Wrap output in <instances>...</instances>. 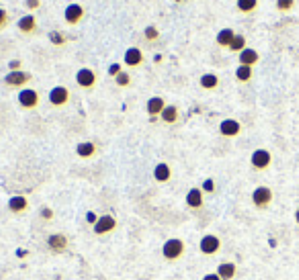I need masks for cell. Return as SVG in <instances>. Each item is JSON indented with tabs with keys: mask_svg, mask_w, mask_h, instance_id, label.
<instances>
[{
	"mask_svg": "<svg viewBox=\"0 0 299 280\" xmlns=\"http://www.w3.org/2000/svg\"><path fill=\"white\" fill-rule=\"evenodd\" d=\"M295 8V0H276V10L287 14V12H293Z\"/></svg>",
	"mask_w": 299,
	"mask_h": 280,
	"instance_id": "obj_28",
	"label": "cell"
},
{
	"mask_svg": "<svg viewBox=\"0 0 299 280\" xmlns=\"http://www.w3.org/2000/svg\"><path fill=\"white\" fill-rule=\"evenodd\" d=\"M144 37H146V41H150V43L158 41V39H160V31H158V27H156V25H150V27H146V31H144Z\"/></svg>",
	"mask_w": 299,
	"mask_h": 280,
	"instance_id": "obj_29",
	"label": "cell"
},
{
	"mask_svg": "<svg viewBox=\"0 0 299 280\" xmlns=\"http://www.w3.org/2000/svg\"><path fill=\"white\" fill-rule=\"evenodd\" d=\"M295 219H297V223H299V207H297V213H295Z\"/></svg>",
	"mask_w": 299,
	"mask_h": 280,
	"instance_id": "obj_40",
	"label": "cell"
},
{
	"mask_svg": "<svg viewBox=\"0 0 299 280\" xmlns=\"http://www.w3.org/2000/svg\"><path fill=\"white\" fill-rule=\"evenodd\" d=\"M132 82H134V80H132L130 72H125V70L115 78V84L119 86V88H127V86H132Z\"/></svg>",
	"mask_w": 299,
	"mask_h": 280,
	"instance_id": "obj_30",
	"label": "cell"
},
{
	"mask_svg": "<svg viewBox=\"0 0 299 280\" xmlns=\"http://www.w3.org/2000/svg\"><path fill=\"white\" fill-rule=\"evenodd\" d=\"M96 221H98V217H96V215H94V213H88V223H92V225H94Z\"/></svg>",
	"mask_w": 299,
	"mask_h": 280,
	"instance_id": "obj_39",
	"label": "cell"
},
{
	"mask_svg": "<svg viewBox=\"0 0 299 280\" xmlns=\"http://www.w3.org/2000/svg\"><path fill=\"white\" fill-rule=\"evenodd\" d=\"M272 199H274V195H272V190L268 186H258V188H254V192H252V203H254V207H258V209L270 207Z\"/></svg>",
	"mask_w": 299,
	"mask_h": 280,
	"instance_id": "obj_10",
	"label": "cell"
},
{
	"mask_svg": "<svg viewBox=\"0 0 299 280\" xmlns=\"http://www.w3.org/2000/svg\"><path fill=\"white\" fill-rule=\"evenodd\" d=\"M252 78H254V68H250V66H238V70H236V80L238 82L246 84Z\"/></svg>",
	"mask_w": 299,
	"mask_h": 280,
	"instance_id": "obj_26",
	"label": "cell"
},
{
	"mask_svg": "<svg viewBox=\"0 0 299 280\" xmlns=\"http://www.w3.org/2000/svg\"><path fill=\"white\" fill-rule=\"evenodd\" d=\"M84 14H86V8H84L82 4H78V2H72V4H68L66 8H64V20H66V25H70V27L80 25Z\"/></svg>",
	"mask_w": 299,
	"mask_h": 280,
	"instance_id": "obj_7",
	"label": "cell"
},
{
	"mask_svg": "<svg viewBox=\"0 0 299 280\" xmlns=\"http://www.w3.org/2000/svg\"><path fill=\"white\" fill-rule=\"evenodd\" d=\"M203 280H222V278H220V274H218V272H209V274H205V276H203Z\"/></svg>",
	"mask_w": 299,
	"mask_h": 280,
	"instance_id": "obj_38",
	"label": "cell"
},
{
	"mask_svg": "<svg viewBox=\"0 0 299 280\" xmlns=\"http://www.w3.org/2000/svg\"><path fill=\"white\" fill-rule=\"evenodd\" d=\"M50 39H52V43L54 45H66V37H64L62 33H58V31H54V33H50Z\"/></svg>",
	"mask_w": 299,
	"mask_h": 280,
	"instance_id": "obj_32",
	"label": "cell"
},
{
	"mask_svg": "<svg viewBox=\"0 0 299 280\" xmlns=\"http://www.w3.org/2000/svg\"><path fill=\"white\" fill-rule=\"evenodd\" d=\"M178 117H180V111H178L176 104H166V109H164L162 115H160V119H162L166 125H174V123L178 121Z\"/></svg>",
	"mask_w": 299,
	"mask_h": 280,
	"instance_id": "obj_24",
	"label": "cell"
},
{
	"mask_svg": "<svg viewBox=\"0 0 299 280\" xmlns=\"http://www.w3.org/2000/svg\"><path fill=\"white\" fill-rule=\"evenodd\" d=\"M16 29L23 33V35H35V33H37V16H35L33 12L20 16V18L16 20Z\"/></svg>",
	"mask_w": 299,
	"mask_h": 280,
	"instance_id": "obj_11",
	"label": "cell"
},
{
	"mask_svg": "<svg viewBox=\"0 0 299 280\" xmlns=\"http://www.w3.org/2000/svg\"><path fill=\"white\" fill-rule=\"evenodd\" d=\"M184 252H186L184 250V242L180 238H170L162 246V256H164V260H168V262L180 260V258L184 256Z\"/></svg>",
	"mask_w": 299,
	"mask_h": 280,
	"instance_id": "obj_1",
	"label": "cell"
},
{
	"mask_svg": "<svg viewBox=\"0 0 299 280\" xmlns=\"http://www.w3.org/2000/svg\"><path fill=\"white\" fill-rule=\"evenodd\" d=\"M39 215H41V219H44V221H52L54 219V209L52 207H41Z\"/></svg>",
	"mask_w": 299,
	"mask_h": 280,
	"instance_id": "obj_34",
	"label": "cell"
},
{
	"mask_svg": "<svg viewBox=\"0 0 299 280\" xmlns=\"http://www.w3.org/2000/svg\"><path fill=\"white\" fill-rule=\"evenodd\" d=\"M16 102L20 109H25V111H35L39 102H41V96L35 88H23V90H18L16 94Z\"/></svg>",
	"mask_w": 299,
	"mask_h": 280,
	"instance_id": "obj_2",
	"label": "cell"
},
{
	"mask_svg": "<svg viewBox=\"0 0 299 280\" xmlns=\"http://www.w3.org/2000/svg\"><path fill=\"white\" fill-rule=\"evenodd\" d=\"M96 82H98V76L92 68H80L76 72V84L82 90H92L96 86Z\"/></svg>",
	"mask_w": 299,
	"mask_h": 280,
	"instance_id": "obj_5",
	"label": "cell"
},
{
	"mask_svg": "<svg viewBox=\"0 0 299 280\" xmlns=\"http://www.w3.org/2000/svg\"><path fill=\"white\" fill-rule=\"evenodd\" d=\"M238 33L234 31L232 27H226V29H222L220 33H218V37H216V43L220 47H224V49H230V45H232V41H234V37H236Z\"/></svg>",
	"mask_w": 299,
	"mask_h": 280,
	"instance_id": "obj_21",
	"label": "cell"
},
{
	"mask_svg": "<svg viewBox=\"0 0 299 280\" xmlns=\"http://www.w3.org/2000/svg\"><path fill=\"white\" fill-rule=\"evenodd\" d=\"M199 250L205 256H216L222 250V240L218 238L216 233H205L201 238V242H199Z\"/></svg>",
	"mask_w": 299,
	"mask_h": 280,
	"instance_id": "obj_8",
	"label": "cell"
},
{
	"mask_svg": "<svg viewBox=\"0 0 299 280\" xmlns=\"http://www.w3.org/2000/svg\"><path fill=\"white\" fill-rule=\"evenodd\" d=\"M218 274H220L222 280H234V278H236V274H238V266L234 262H222L218 266Z\"/></svg>",
	"mask_w": 299,
	"mask_h": 280,
	"instance_id": "obj_22",
	"label": "cell"
},
{
	"mask_svg": "<svg viewBox=\"0 0 299 280\" xmlns=\"http://www.w3.org/2000/svg\"><path fill=\"white\" fill-rule=\"evenodd\" d=\"M50 104L56 106V109H64V106H68L70 104V90L66 88V86H54V88L50 90Z\"/></svg>",
	"mask_w": 299,
	"mask_h": 280,
	"instance_id": "obj_4",
	"label": "cell"
},
{
	"mask_svg": "<svg viewBox=\"0 0 299 280\" xmlns=\"http://www.w3.org/2000/svg\"><path fill=\"white\" fill-rule=\"evenodd\" d=\"M92 229H94V233H96V235H106V233H113V231L117 229V219H115V215H111V213H104V215H100V217H98V221L92 225Z\"/></svg>",
	"mask_w": 299,
	"mask_h": 280,
	"instance_id": "obj_9",
	"label": "cell"
},
{
	"mask_svg": "<svg viewBox=\"0 0 299 280\" xmlns=\"http://www.w3.org/2000/svg\"><path fill=\"white\" fill-rule=\"evenodd\" d=\"M48 246L54 252H66L68 250V238L64 233H52L48 238Z\"/></svg>",
	"mask_w": 299,
	"mask_h": 280,
	"instance_id": "obj_18",
	"label": "cell"
},
{
	"mask_svg": "<svg viewBox=\"0 0 299 280\" xmlns=\"http://www.w3.org/2000/svg\"><path fill=\"white\" fill-rule=\"evenodd\" d=\"M170 178H172V168H170L166 162H160L154 168V180L164 184V182H170Z\"/></svg>",
	"mask_w": 299,
	"mask_h": 280,
	"instance_id": "obj_20",
	"label": "cell"
},
{
	"mask_svg": "<svg viewBox=\"0 0 299 280\" xmlns=\"http://www.w3.org/2000/svg\"><path fill=\"white\" fill-rule=\"evenodd\" d=\"M238 61H240V66H250V68H254L256 63L260 61V53L256 51V49H252V47H246L242 53H238Z\"/></svg>",
	"mask_w": 299,
	"mask_h": 280,
	"instance_id": "obj_17",
	"label": "cell"
},
{
	"mask_svg": "<svg viewBox=\"0 0 299 280\" xmlns=\"http://www.w3.org/2000/svg\"><path fill=\"white\" fill-rule=\"evenodd\" d=\"M121 72H123V70H121V66H119V63H113V66L109 68V76H113V78H117Z\"/></svg>",
	"mask_w": 299,
	"mask_h": 280,
	"instance_id": "obj_36",
	"label": "cell"
},
{
	"mask_svg": "<svg viewBox=\"0 0 299 280\" xmlns=\"http://www.w3.org/2000/svg\"><path fill=\"white\" fill-rule=\"evenodd\" d=\"M220 133L224 137H238L242 133V123L236 119H224L220 123Z\"/></svg>",
	"mask_w": 299,
	"mask_h": 280,
	"instance_id": "obj_12",
	"label": "cell"
},
{
	"mask_svg": "<svg viewBox=\"0 0 299 280\" xmlns=\"http://www.w3.org/2000/svg\"><path fill=\"white\" fill-rule=\"evenodd\" d=\"M8 68H10V72H16V70H20V59H14V61H10V63H8Z\"/></svg>",
	"mask_w": 299,
	"mask_h": 280,
	"instance_id": "obj_37",
	"label": "cell"
},
{
	"mask_svg": "<svg viewBox=\"0 0 299 280\" xmlns=\"http://www.w3.org/2000/svg\"><path fill=\"white\" fill-rule=\"evenodd\" d=\"M199 86L203 90H216L218 86H220V76L218 74H213V72H207L199 78Z\"/></svg>",
	"mask_w": 299,
	"mask_h": 280,
	"instance_id": "obj_23",
	"label": "cell"
},
{
	"mask_svg": "<svg viewBox=\"0 0 299 280\" xmlns=\"http://www.w3.org/2000/svg\"><path fill=\"white\" fill-rule=\"evenodd\" d=\"M186 207H190V209H195V211H199V209H203V205H205V197H203V190L201 188H190L188 192H186Z\"/></svg>",
	"mask_w": 299,
	"mask_h": 280,
	"instance_id": "obj_16",
	"label": "cell"
},
{
	"mask_svg": "<svg viewBox=\"0 0 299 280\" xmlns=\"http://www.w3.org/2000/svg\"><path fill=\"white\" fill-rule=\"evenodd\" d=\"M201 190L203 192H216V180H213V178H205L203 184H201Z\"/></svg>",
	"mask_w": 299,
	"mask_h": 280,
	"instance_id": "obj_33",
	"label": "cell"
},
{
	"mask_svg": "<svg viewBox=\"0 0 299 280\" xmlns=\"http://www.w3.org/2000/svg\"><path fill=\"white\" fill-rule=\"evenodd\" d=\"M8 25H10V14H8V10L0 6V31H4Z\"/></svg>",
	"mask_w": 299,
	"mask_h": 280,
	"instance_id": "obj_31",
	"label": "cell"
},
{
	"mask_svg": "<svg viewBox=\"0 0 299 280\" xmlns=\"http://www.w3.org/2000/svg\"><path fill=\"white\" fill-rule=\"evenodd\" d=\"M96 154H98V147H96L94 141H80V143L76 145V156L82 158V160H90V158H94Z\"/></svg>",
	"mask_w": 299,
	"mask_h": 280,
	"instance_id": "obj_14",
	"label": "cell"
},
{
	"mask_svg": "<svg viewBox=\"0 0 299 280\" xmlns=\"http://www.w3.org/2000/svg\"><path fill=\"white\" fill-rule=\"evenodd\" d=\"M178 2H180V0H178Z\"/></svg>",
	"mask_w": 299,
	"mask_h": 280,
	"instance_id": "obj_41",
	"label": "cell"
},
{
	"mask_svg": "<svg viewBox=\"0 0 299 280\" xmlns=\"http://www.w3.org/2000/svg\"><path fill=\"white\" fill-rule=\"evenodd\" d=\"M33 80V74L25 72V70H16V72H8L4 76V84L8 86V88H18V90H23L27 88V84Z\"/></svg>",
	"mask_w": 299,
	"mask_h": 280,
	"instance_id": "obj_3",
	"label": "cell"
},
{
	"mask_svg": "<svg viewBox=\"0 0 299 280\" xmlns=\"http://www.w3.org/2000/svg\"><path fill=\"white\" fill-rule=\"evenodd\" d=\"M250 164H252L254 170H258V172L268 170L270 164H272V154L268 152V149H264V147L254 149V152H252V158H250Z\"/></svg>",
	"mask_w": 299,
	"mask_h": 280,
	"instance_id": "obj_6",
	"label": "cell"
},
{
	"mask_svg": "<svg viewBox=\"0 0 299 280\" xmlns=\"http://www.w3.org/2000/svg\"><path fill=\"white\" fill-rule=\"evenodd\" d=\"M164 109H166V100L162 96H152V98L146 102V111H148V115L152 117V119L160 117Z\"/></svg>",
	"mask_w": 299,
	"mask_h": 280,
	"instance_id": "obj_15",
	"label": "cell"
},
{
	"mask_svg": "<svg viewBox=\"0 0 299 280\" xmlns=\"http://www.w3.org/2000/svg\"><path fill=\"white\" fill-rule=\"evenodd\" d=\"M123 63L127 68H140L144 63V51L140 47H130L123 55Z\"/></svg>",
	"mask_w": 299,
	"mask_h": 280,
	"instance_id": "obj_13",
	"label": "cell"
},
{
	"mask_svg": "<svg viewBox=\"0 0 299 280\" xmlns=\"http://www.w3.org/2000/svg\"><path fill=\"white\" fill-rule=\"evenodd\" d=\"M27 209H29V201H27V197H23V195L10 197V201H8V211H10V213L20 215V213H25Z\"/></svg>",
	"mask_w": 299,
	"mask_h": 280,
	"instance_id": "obj_19",
	"label": "cell"
},
{
	"mask_svg": "<svg viewBox=\"0 0 299 280\" xmlns=\"http://www.w3.org/2000/svg\"><path fill=\"white\" fill-rule=\"evenodd\" d=\"M246 37L244 35H236V37H234V41H232V45H230V51L232 53H242L248 45H246Z\"/></svg>",
	"mask_w": 299,
	"mask_h": 280,
	"instance_id": "obj_27",
	"label": "cell"
},
{
	"mask_svg": "<svg viewBox=\"0 0 299 280\" xmlns=\"http://www.w3.org/2000/svg\"><path fill=\"white\" fill-rule=\"evenodd\" d=\"M39 6H41V0H25V8L31 10V12L37 10Z\"/></svg>",
	"mask_w": 299,
	"mask_h": 280,
	"instance_id": "obj_35",
	"label": "cell"
},
{
	"mask_svg": "<svg viewBox=\"0 0 299 280\" xmlns=\"http://www.w3.org/2000/svg\"><path fill=\"white\" fill-rule=\"evenodd\" d=\"M236 6L242 14H252V12H256V8H258V0H238Z\"/></svg>",
	"mask_w": 299,
	"mask_h": 280,
	"instance_id": "obj_25",
	"label": "cell"
}]
</instances>
